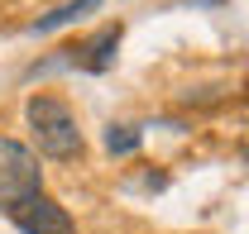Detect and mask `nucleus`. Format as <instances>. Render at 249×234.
Instances as JSON below:
<instances>
[{"mask_svg":"<svg viewBox=\"0 0 249 234\" xmlns=\"http://www.w3.org/2000/svg\"><path fill=\"white\" fill-rule=\"evenodd\" d=\"M24 119H29V134H34V153H43L53 163H67V158L82 153V129H77V115H72L67 100H58V96H29Z\"/></svg>","mask_w":249,"mask_h":234,"instance_id":"f257e3e1","label":"nucleus"},{"mask_svg":"<svg viewBox=\"0 0 249 234\" xmlns=\"http://www.w3.org/2000/svg\"><path fill=\"white\" fill-rule=\"evenodd\" d=\"M38 191H43L38 153L29 144H19V139H0V210L10 215L15 205H24Z\"/></svg>","mask_w":249,"mask_h":234,"instance_id":"f03ea898","label":"nucleus"},{"mask_svg":"<svg viewBox=\"0 0 249 234\" xmlns=\"http://www.w3.org/2000/svg\"><path fill=\"white\" fill-rule=\"evenodd\" d=\"M10 220H15V230H19V234H77L72 215H67L53 196H43V191L29 196L24 205H15Z\"/></svg>","mask_w":249,"mask_h":234,"instance_id":"7ed1b4c3","label":"nucleus"},{"mask_svg":"<svg viewBox=\"0 0 249 234\" xmlns=\"http://www.w3.org/2000/svg\"><path fill=\"white\" fill-rule=\"evenodd\" d=\"M120 24H106V29H96L87 43H77V48H62L72 67H82V72H106L110 62H115V48H120Z\"/></svg>","mask_w":249,"mask_h":234,"instance_id":"20e7f679","label":"nucleus"},{"mask_svg":"<svg viewBox=\"0 0 249 234\" xmlns=\"http://www.w3.org/2000/svg\"><path fill=\"white\" fill-rule=\"evenodd\" d=\"M96 5H101V0H72V5H58L53 15H38L29 29L34 33H48V29H58V24H72L77 15H87V10H96Z\"/></svg>","mask_w":249,"mask_h":234,"instance_id":"39448f33","label":"nucleus"},{"mask_svg":"<svg viewBox=\"0 0 249 234\" xmlns=\"http://www.w3.org/2000/svg\"><path fill=\"white\" fill-rule=\"evenodd\" d=\"M139 144H144V134H139L134 124H110V129H106V153H115V158H129Z\"/></svg>","mask_w":249,"mask_h":234,"instance_id":"423d86ee","label":"nucleus"}]
</instances>
